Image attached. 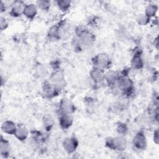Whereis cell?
<instances>
[{
	"label": "cell",
	"mask_w": 159,
	"mask_h": 159,
	"mask_svg": "<svg viewBox=\"0 0 159 159\" xmlns=\"http://www.w3.org/2000/svg\"><path fill=\"white\" fill-rule=\"evenodd\" d=\"M26 6L23 3V2H16L14 3V6L12 9V13H13L14 16H18L23 13H24Z\"/></svg>",
	"instance_id": "1"
},
{
	"label": "cell",
	"mask_w": 159,
	"mask_h": 159,
	"mask_svg": "<svg viewBox=\"0 0 159 159\" xmlns=\"http://www.w3.org/2000/svg\"><path fill=\"white\" fill-rule=\"evenodd\" d=\"M52 81L54 83V85L55 87H61L63 85V75L60 72H56L54 75L52 77Z\"/></svg>",
	"instance_id": "2"
},
{
	"label": "cell",
	"mask_w": 159,
	"mask_h": 159,
	"mask_svg": "<svg viewBox=\"0 0 159 159\" xmlns=\"http://www.w3.org/2000/svg\"><path fill=\"white\" fill-rule=\"evenodd\" d=\"M119 87L122 90H129L132 86V83L130 79L128 78H122L118 81Z\"/></svg>",
	"instance_id": "3"
},
{
	"label": "cell",
	"mask_w": 159,
	"mask_h": 159,
	"mask_svg": "<svg viewBox=\"0 0 159 159\" xmlns=\"http://www.w3.org/2000/svg\"><path fill=\"white\" fill-rule=\"evenodd\" d=\"M36 8L34 6V5H29L28 6H26L25 10H24V14L27 16L29 18L33 17L34 16H36Z\"/></svg>",
	"instance_id": "4"
},
{
	"label": "cell",
	"mask_w": 159,
	"mask_h": 159,
	"mask_svg": "<svg viewBox=\"0 0 159 159\" xmlns=\"http://www.w3.org/2000/svg\"><path fill=\"white\" fill-rule=\"evenodd\" d=\"M134 142L135 143V145L139 148H141V147H144L145 144V137L142 134H137L135 139H134Z\"/></svg>",
	"instance_id": "5"
},
{
	"label": "cell",
	"mask_w": 159,
	"mask_h": 159,
	"mask_svg": "<svg viewBox=\"0 0 159 159\" xmlns=\"http://www.w3.org/2000/svg\"><path fill=\"white\" fill-rule=\"evenodd\" d=\"M68 114H65L64 116L61 118L60 124L64 128H68L72 122V118Z\"/></svg>",
	"instance_id": "6"
},
{
	"label": "cell",
	"mask_w": 159,
	"mask_h": 159,
	"mask_svg": "<svg viewBox=\"0 0 159 159\" xmlns=\"http://www.w3.org/2000/svg\"><path fill=\"white\" fill-rule=\"evenodd\" d=\"M3 131L7 133L12 134L16 132V128L14 124L11 122H6L3 125Z\"/></svg>",
	"instance_id": "7"
},
{
	"label": "cell",
	"mask_w": 159,
	"mask_h": 159,
	"mask_svg": "<svg viewBox=\"0 0 159 159\" xmlns=\"http://www.w3.org/2000/svg\"><path fill=\"white\" fill-rule=\"evenodd\" d=\"M62 109L63 111L65 112V114L70 113L72 111H73V105L70 102L64 101L62 103Z\"/></svg>",
	"instance_id": "8"
},
{
	"label": "cell",
	"mask_w": 159,
	"mask_h": 159,
	"mask_svg": "<svg viewBox=\"0 0 159 159\" xmlns=\"http://www.w3.org/2000/svg\"><path fill=\"white\" fill-rule=\"evenodd\" d=\"M103 74L100 70H98V69H95V70L93 71L92 73V77L96 81L100 82L103 79Z\"/></svg>",
	"instance_id": "9"
},
{
	"label": "cell",
	"mask_w": 159,
	"mask_h": 159,
	"mask_svg": "<svg viewBox=\"0 0 159 159\" xmlns=\"http://www.w3.org/2000/svg\"><path fill=\"white\" fill-rule=\"evenodd\" d=\"M16 134L17 135L19 140H24L26 138L27 135V132L25 128H20L18 130L15 132Z\"/></svg>",
	"instance_id": "10"
},
{
	"label": "cell",
	"mask_w": 159,
	"mask_h": 159,
	"mask_svg": "<svg viewBox=\"0 0 159 159\" xmlns=\"http://www.w3.org/2000/svg\"><path fill=\"white\" fill-rule=\"evenodd\" d=\"M97 63L101 67L107 66L108 63V59L104 56H100L97 59Z\"/></svg>",
	"instance_id": "11"
},
{
	"label": "cell",
	"mask_w": 159,
	"mask_h": 159,
	"mask_svg": "<svg viewBox=\"0 0 159 159\" xmlns=\"http://www.w3.org/2000/svg\"><path fill=\"white\" fill-rule=\"evenodd\" d=\"M157 10V6H155V5H150L146 9L147 16L150 17V16H152L155 15Z\"/></svg>",
	"instance_id": "12"
},
{
	"label": "cell",
	"mask_w": 159,
	"mask_h": 159,
	"mask_svg": "<svg viewBox=\"0 0 159 159\" xmlns=\"http://www.w3.org/2000/svg\"><path fill=\"white\" fill-rule=\"evenodd\" d=\"M58 5L59 6V8L62 9L63 10H66L68 9L70 5V2H67V1H62V2H59Z\"/></svg>",
	"instance_id": "13"
},
{
	"label": "cell",
	"mask_w": 159,
	"mask_h": 159,
	"mask_svg": "<svg viewBox=\"0 0 159 159\" xmlns=\"http://www.w3.org/2000/svg\"><path fill=\"white\" fill-rule=\"evenodd\" d=\"M133 62H134L132 63V65L135 66V67L136 68H140L141 65H142L141 59L139 57H135L133 60Z\"/></svg>",
	"instance_id": "14"
},
{
	"label": "cell",
	"mask_w": 159,
	"mask_h": 159,
	"mask_svg": "<svg viewBox=\"0 0 159 159\" xmlns=\"http://www.w3.org/2000/svg\"><path fill=\"white\" fill-rule=\"evenodd\" d=\"M38 3H39V6L42 9H47L49 7V5H50L49 2L42 1V2H39Z\"/></svg>",
	"instance_id": "15"
}]
</instances>
